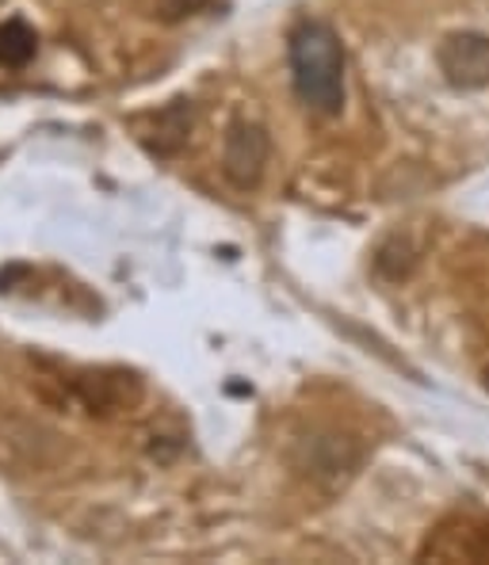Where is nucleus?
Listing matches in <instances>:
<instances>
[{
    "mask_svg": "<svg viewBox=\"0 0 489 565\" xmlns=\"http://www.w3.org/2000/svg\"><path fill=\"white\" fill-rule=\"evenodd\" d=\"M295 93L310 111L341 115L344 107V46L321 20H302L291 31Z\"/></svg>",
    "mask_w": 489,
    "mask_h": 565,
    "instance_id": "obj_1",
    "label": "nucleus"
},
{
    "mask_svg": "<svg viewBox=\"0 0 489 565\" xmlns=\"http://www.w3.org/2000/svg\"><path fill=\"white\" fill-rule=\"evenodd\" d=\"M272 141L268 130L256 127V122L237 119L234 127L226 130V146H222V172L237 191H248L261 184L264 164H268Z\"/></svg>",
    "mask_w": 489,
    "mask_h": 565,
    "instance_id": "obj_2",
    "label": "nucleus"
},
{
    "mask_svg": "<svg viewBox=\"0 0 489 565\" xmlns=\"http://www.w3.org/2000/svg\"><path fill=\"white\" fill-rule=\"evenodd\" d=\"M436 65L455 88H486L489 85V35L478 31H455L436 50Z\"/></svg>",
    "mask_w": 489,
    "mask_h": 565,
    "instance_id": "obj_3",
    "label": "nucleus"
},
{
    "mask_svg": "<svg viewBox=\"0 0 489 565\" xmlns=\"http://www.w3.org/2000/svg\"><path fill=\"white\" fill-rule=\"evenodd\" d=\"M360 462V451L352 447V439L344 436H326V439H310V455H306L302 470L310 478H333L344 481L348 473Z\"/></svg>",
    "mask_w": 489,
    "mask_h": 565,
    "instance_id": "obj_4",
    "label": "nucleus"
},
{
    "mask_svg": "<svg viewBox=\"0 0 489 565\" xmlns=\"http://www.w3.org/2000/svg\"><path fill=\"white\" fill-rule=\"evenodd\" d=\"M188 135H192V104H188V99H177V104H169L153 119V130H149L146 146L153 149V153L169 157L184 146Z\"/></svg>",
    "mask_w": 489,
    "mask_h": 565,
    "instance_id": "obj_5",
    "label": "nucleus"
},
{
    "mask_svg": "<svg viewBox=\"0 0 489 565\" xmlns=\"http://www.w3.org/2000/svg\"><path fill=\"white\" fill-rule=\"evenodd\" d=\"M39 50V39L28 23H0V65H28Z\"/></svg>",
    "mask_w": 489,
    "mask_h": 565,
    "instance_id": "obj_6",
    "label": "nucleus"
},
{
    "mask_svg": "<svg viewBox=\"0 0 489 565\" xmlns=\"http://www.w3.org/2000/svg\"><path fill=\"white\" fill-rule=\"evenodd\" d=\"M153 4L161 20H184V15H195L206 0H153Z\"/></svg>",
    "mask_w": 489,
    "mask_h": 565,
    "instance_id": "obj_7",
    "label": "nucleus"
}]
</instances>
